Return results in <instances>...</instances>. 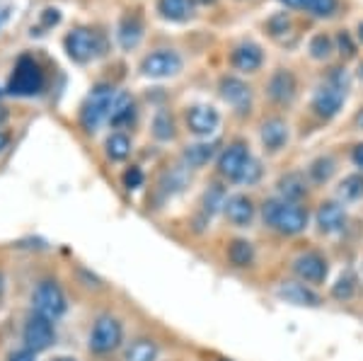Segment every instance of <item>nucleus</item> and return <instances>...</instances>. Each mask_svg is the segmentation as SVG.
<instances>
[{"instance_id":"nucleus-1","label":"nucleus","mask_w":363,"mask_h":361,"mask_svg":"<svg viewBox=\"0 0 363 361\" xmlns=\"http://www.w3.org/2000/svg\"><path fill=\"white\" fill-rule=\"evenodd\" d=\"M262 218L267 226H272L274 231L284 233V235H298L306 231L308 226V211L303 206H298L294 201L284 199H269L262 206Z\"/></svg>"},{"instance_id":"nucleus-2","label":"nucleus","mask_w":363,"mask_h":361,"mask_svg":"<svg viewBox=\"0 0 363 361\" xmlns=\"http://www.w3.org/2000/svg\"><path fill=\"white\" fill-rule=\"evenodd\" d=\"M114 87L109 85H97L90 92L87 102L83 104V112H80V124L85 126V131H95L99 124L109 116V107L114 102Z\"/></svg>"},{"instance_id":"nucleus-3","label":"nucleus","mask_w":363,"mask_h":361,"mask_svg":"<svg viewBox=\"0 0 363 361\" xmlns=\"http://www.w3.org/2000/svg\"><path fill=\"white\" fill-rule=\"evenodd\" d=\"M44 87V73L42 68L37 66V61L29 56H22L20 61H17L15 66V73L13 78H10V85L8 90L13 92V95H37L39 90Z\"/></svg>"},{"instance_id":"nucleus-4","label":"nucleus","mask_w":363,"mask_h":361,"mask_svg":"<svg viewBox=\"0 0 363 361\" xmlns=\"http://www.w3.org/2000/svg\"><path fill=\"white\" fill-rule=\"evenodd\" d=\"M121 337H124V330H121L119 320L112 316H102L92 328L90 349L95 354H109L121 345Z\"/></svg>"},{"instance_id":"nucleus-5","label":"nucleus","mask_w":363,"mask_h":361,"mask_svg":"<svg viewBox=\"0 0 363 361\" xmlns=\"http://www.w3.org/2000/svg\"><path fill=\"white\" fill-rule=\"evenodd\" d=\"M32 304H34V311H37L39 316L51 320V318L63 316V311H66V296H63V291L58 284L42 282L37 287V291H34Z\"/></svg>"},{"instance_id":"nucleus-6","label":"nucleus","mask_w":363,"mask_h":361,"mask_svg":"<svg viewBox=\"0 0 363 361\" xmlns=\"http://www.w3.org/2000/svg\"><path fill=\"white\" fill-rule=\"evenodd\" d=\"M66 51H68V56L78 63L90 61L92 56L99 54L97 34L90 32V29H73L66 37Z\"/></svg>"},{"instance_id":"nucleus-7","label":"nucleus","mask_w":363,"mask_h":361,"mask_svg":"<svg viewBox=\"0 0 363 361\" xmlns=\"http://www.w3.org/2000/svg\"><path fill=\"white\" fill-rule=\"evenodd\" d=\"M140 71H143V75H148V78H167V75L182 71V58L169 49L155 51V54L143 58Z\"/></svg>"},{"instance_id":"nucleus-8","label":"nucleus","mask_w":363,"mask_h":361,"mask_svg":"<svg viewBox=\"0 0 363 361\" xmlns=\"http://www.w3.org/2000/svg\"><path fill=\"white\" fill-rule=\"evenodd\" d=\"M25 342H27V349H32V352H44V349H49L51 342H54V325H51V320L39 316V313L29 318L27 328H25Z\"/></svg>"},{"instance_id":"nucleus-9","label":"nucleus","mask_w":363,"mask_h":361,"mask_svg":"<svg viewBox=\"0 0 363 361\" xmlns=\"http://www.w3.org/2000/svg\"><path fill=\"white\" fill-rule=\"evenodd\" d=\"M294 272L303 282L320 284L327 277V262L320 252H303L294 260Z\"/></svg>"},{"instance_id":"nucleus-10","label":"nucleus","mask_w":363,"mask_h":361,"mask_svg":"<svg viewBox=\"0 0 363 361\" xmlns=\"http://www.w3.org/2000/svg\"><path fill=\"white\" fill-rule=\"evenodd\" d=\"M218 121L220 116L216 112L213 107H206V104H196V107H191L189 112H186V124H189V129L196 133V136H208V133H213L218 129Z\"/></svg>"},{"instance_id":"nucleus-11","label":"nucleus","mask_w":363,"mask_h":361,"mask_svg":"<svg viewBox=\"0 0 363 361\" xmlns=\"http://www.w3.org/2000/svg\"><path fill=\"white\" fill-rule=\"evenodd\" d=\"M342 104H344V90H342V87H337V85L320 87V90L315 92V97H313V109L320 116H325V119H332V116L342 109Z\"/></svg>"},{"instance_id":"nucleus-12","label":"nucleus","mask_w":363,"mask_h":361,"mask_svg":"<svg viewBox=\"0 0 363 361\" xmlns=\"http://www.w3.org/2000/svg\"><path fill=\"white\" fill-rule=\"evenodd\" d=\"M347 226V211H344L342 204L337 201H325L318 209V228L325 235H335V233L344 231Z\"/></svg>"},{"instance_id":"nucleus-13","label":"nucleus","mask_w":363,"mask_h":361,"mask_svg":"<svg viewBox=\"0 0 363 361\" xmlns=\"http://www.w3.org/2000/svg\"><path fill=\"white\" fill-rule=\"evenodd\" d=\"M277 296L286 304H294V306H310V308H318L322 304V299L315 294L313 289L306 287V284H298V282H286L281 284L277 289Z\"/></svg>"},{"instance_id":"nucleus-14","label":"nucleus","mask_w":363,"mask_h":361,"mask_svg":"<svg viewBox=\"0 0 363 361\" xmlns=\"http://www.w3.org/2000/svg\"><path fill=\"white\" fill-rule=\"evenodd\" d=\"M247 160H250L247 148H245L242 143H233V145H228V148L223 150V155H220L218 170H220V174H225L228 179H235L238 182L240 172L245 170Z\"/></svg>"},{"instance_id":"nucleus-15","label":"nucleus","mask_w":363,"mask_h":361,"mask_svg":"<svg viewBox=\"0 0 363 361\" xmlns=\"http://www.w3.org/2000/svg\"><path fill=\"white\" fill-rule=\"evenodd\" d=\"M223 213L230 223L250 226L252 218H255V204H252L250 196H245V194H233V196H228L223 204Z\"/></svg>"},{"instance_id":"nucleus-16","label":"nucleus","mask_w":363,"mask_h":361,"mask_svg":"<svg viewBox=\"0 0 363 361\" xmlns=\"http://www.w3.org/2000/svg\"><path fill=\"white\" fill-rule=\"evenodd\" d=\"M220 97H223L228 104H233L235 109H240V112H245V109L250 107L252 92H250V87L242 83V80L223 78V80H220Z\"/></svg>"},{"instance_id":"nucleus-17","label":"nucleus","mask_w":363,"mask_h":361,"mask_svg":"<svg viewBox=\"0 0 363 361\" xmlns=\"http://www.w3.org/2000/svg\"><path fill=\"white\" fill-rule=\"evenodd\" d=\"M289 141V126L284 119H269L262 124V143L267 145L272 153L281 150Z\"/></svg>"},{"instance_id":"nucleus-18","label":"nucleus","mask_w":363,"mask_h":361,"mask_svg":"<svg viewBox=\"0 0 363 361\" xmlns=\"http://www.w3.org/2000/svg\"><path fill=\"white\" fill-rule=\"evenodd\" d=\"M269 97L277 102H291L296 97V78L289 71H279L269 80Z\"/></svg>"},{"instance_id":"nucleus-19","label":"nucleus","mask_w":363,"mask_h":361,"mask_svg":"<svg viewBox=\"0 0 363 361\" xmlns=\"http://www.w3.org/2000/svg\"><path fill=\"white\" fill-rule=\"evenodd\" d=\"M233 66L242 73H255L262 66V49L257 44H240L233 51Z\"/></svg>"},{"instance_id":"nucleus-20","label":"nucleus","mask_w":363,"mask_h":361,"mask_svg":"<svg viewBox=\"0 0 363 361\" xmlns=\"http://www.w3.org/2000/svg\"><path fill=\"white\" fill-rule=\"evenodd\" d=\"M279 194L284 201H301L303 196L308 194V187H306V177L301 172H291L286 177L279 179Z\"/></svg>"},{"instance_id":"nucleus-21","label":"nucleus","mask_w":363,"mask_h":361,"mask_svg":"<svg viewBox=\"0 0 363 361\" xmlns=\"http://www.w3.org/2000/svg\"><path fill=\"white\" fill-rule=\"evenodd\" d=\"M109 124L112 126H121V124H128L133 119V97L128 92H116L114 95V102L109 107Z\"/></svg>"},{"instance_id":"nucleus-22","label":"nucleus","mask_w":363,"mask_h":361,"mask_svg":"<svg viewBox=\"0 0 363 361\" xmlns=\"http://www.w3.org/2000/svg\"><path fill=\"white\" fill-rule=\"evenodd\" d=\"M140 37H143V22L136 15H126L119 25V44L124 49H133V46H138Z\"/></svg>"},{"instance_id":"nucleus-23","label":"nucleus","mask_w":363,"mask_h":361,"mask_svg":"<svg viewBox=\"0 0 363 361\" xmlns=\"http://www.w3.org/2000/svg\"><path fill=\"white\" fill-rule=\"evenodd\" d=\"M157 8H160L162 17H167V20H172V22H184V20H189V15H191L189 0H160Z\"/></svg>"},{"instance_id":"nucleus-24","label":"nucleus","mask_w":363,"mask_h":361,"mask_svg":"<svg viewBox=\"0 0 363 361\" xmlns=\"http://www.w3.org/2000/svg\"><path fill=\"white\" fill-rule=\"evenodd\" d=\"M228 260L235 267H250L255 262V248L247 240H233L228 248Z\"/></svg>"},{"instance_id":"nucleus-25","label":"nucleus","mask_w":363,"mask_h":361,"mask_svg":"<svg viewBox=\"0 0 363 361\" xmlns=\"http://www.w3.org/2000/svg\"><path fill=\"white\" fill-rule=\"evenodd\" d=\"M157 347L150 340H136L126 349V361H155Z\"/></svg>"},{"instance_id":"nucleus-26","label":"nucleus","mask_w":363,"mask_h":361,"mask_svg":"<svg viewBox=\"0 0 363 361\" xmlns=\"http://www.w3.org/2000/svg\"><path fill=\"white\" fill-rule=\"evenodd\" d=\"M213 153H216V143H196L184 150V160L191 167H201L213 158Z\"/></svg>"},{"instance_id":"nucleus-27","label":"nucleus","mask_w":363,"mask_h":361,"mask_svg":"<svg viewBox=\"0 0 363 361\" xmlns=\"http://www.w3.org/2000/svg\"><path fill=\"white\" fill-rule=\"evenodd\" d=\"M337 191H339V196H342L344 201L361 199V196H363V174H349V177H344Z\"/></svg>"},{"instance_id":"nucleus-28","label":"nucleus","mask_w":363,"mask_h":361,"mask_svg":"<svg viewBox=\"0 0 363 361\" xmlns=\"http://www.w3.org/2000/svg\"><path fill=\"white\" fill-rule=\"evenodd\" d=\"M332 296L337 301H351L356 296V277L351 272H344L342 277L337 279V284L332 287Z\"/></svg>"},{"instance_id":"nucleus-29","label":"nucleus","mask_w":363,"mask_h":361,"mask_svg":"<svg viewBox=\"0 0 363 361\" xmlns=\"http://www.w3.org/2000/svg\"><path fill=\"white\" fill-rule=\"evenodd\" d=\"M128 153H131V141L124 136V133H114V136H109L107 141V155L112 160H124L128 158Z\"/></svg>"},{"instance_id":"nucleus-30","label":"nucleus","mask_w":363,"mask_h":361,"mask_svg":"<svg viewBox=\"0 0 363 361\" xmlns=\"http://www.w3.org/2000/svg\"><path fill=\"white\" fill-rule=\"evenodd\" d=\"M310 177L315 179V182H327V179L335 174V160L332 158H318L313 162V165L308 167Z\"/></svg>"},{"instance_id":"nucleus-31","label":"nucleus","mask_w":363,"mask_h":361,"mask_svg":"<svg viewBox=\"0 0 363 361\" xmlns=\"http://www.w3.org/2000/svg\"><path fill=\"white\" fill-rule=\"evenodd\" d=\"M153 133H155V138H160V141H169V138L174 136L172 116L167 112H157L155 121H153Z\"/></svg>"},{"instance_id":"nucleus-32","label":"nucleus","mask_w":363,"mask_h":361,"mask_svg":"<svg viewBox=\"0 0 363 361\" xmlns=\"http://www.w3.org/2000/svg\"><path fill=\"white\" fill-rule=\"evenodd\" d=\"M310 54L315 58H327L332 54V39L327 37V34H318V37H313V42H310Z\"/></svg>"},{"instance_id":"nucleus-33","label":"nucleus","mask_w":363,"mask_h":361,"mask_svg":"<svg viewBox=\"0 0 363 361\" xmlns=\"http://www.w3.org/2000/svg\"><path fill=\"white\" fill-rule=\"evenodd\" d=\"M259 177H262V165H259V162H257L255 158H250V160H247V165H245V170L240 172L238 182H242V184H255Z\"/></svg>"},{"instance_id":"nucleus-34","label":"nucleus","mask_w":363,"mask_h":361,"mask_svg":"<svg viewBox=\"0 0 363 361\" xmlns=\"http://www.w3.org/2000/svg\"><path fill=\"white\" fill-rule=\"evenodd\" d=\"M308 10H313V13L320 15V17H327L337 10V0H313Z\"/></svg>"},{"instance_id":"nucleus-35","label":"nucleus","mask_w":363,"mask_h":361,"mask_svg":"<svg viewBox=\"0 0 363 361\" xmlns=\"http://www.w3.org/2000/svg\"><path fill=\"white\" fill-rule=\"evenodd\" d=\"M143 184V172L140 167H131V170L124 172V187L126 189H138Z\"/></svg>"},{"instance_id":"nucleus-36","label":"nucleus","mask_w":363,"mask_h":361,"mask_svg":"<svg viewBox=\"0 0 363 361\" xmlns=\"http://www.w3.org/2000/svg\"><path fill=\"white\" fill-rule=\"evenodd\" d=\"M289 27H291V20L286 15H277V17H272V20H269V32H272V34H284Z\"/></svg>"},{"instance_id":"nucleus-37","label":"nucleus","mask_w":363,"mask_h":361,"mask_svg":"<svg viewBox=\"0 0 363 361\" xmlns=\"http://www.w3.org/2000/svg\"><path fill=\"white\" fill-rule=\"evenodd\" d=\"M337 44H339V51H342V56H354V44H351V39H349V34L347 32H342L337 37Z\"/></svg>"},{"instance_id":"nucleus-38","label":"nucleus","mask_w":363,"mask_h":361,"mask_svg":"<svg viewBox=\"0 0 363 361\" xmlns=\"http://www.w3.org/2000/svg\"><path fill=\"white\" fill-rule=\"evenodd\" d=\"M58 20H61V15H58V10H44V15H42V22L46 27H51V25H58Z\"/></svg>"},{"instance_id":"nucleus-39","label":"nucleus","mask_w":363,"mask_h":361,"mask_svg":"<svg viewBox=\"0 0 363 361\" xmlns=\"http://www.w3.org/2000/svg\"><path fill=\"white\" fill-rule=\"evenodd\" d=\"M10 361H34V352L32 349H20L10 357Z\"/></svg>"},{"instance_id":"nucleus-40","label":"nucleus","mask_w":363,"mask_h":361,"mask_svg":"<svg viewBox=\"0 0 363 361\" xmlns=\"http://www.w3.org/2000/svg\"><path fill=\"white\" fill-rule=\"evenodd\" d=\"M351 158H354L356 167H361V170H363V143L356 145V148H354V153H351Z\"/></svg>"},{"instance_id":"nucleus-41","label":"nucleus","mask_w":363,"mask_h":361,"mask_svg":"<svg viewBox=\"0 0 363 361\" xmlns=\"http://www.w3.org/2000/svg\"><path fill=\"white\" fill-rule=\"evenodd\" d=\"M286 5H291V8H310V3L313 0H284Z\"/></svg>"},{"instance_id":"nucleus-42","label":"nucleus","mask_w":363,"mask_h":361,"mask_svg":"<svg viewBox=\"0 0 363 361\" xmlns=\"http://www.w3.org/2000/svg\"><path fill=\"white\" fill-rule=\"evenodd\" d=\"M8 145H10V136L5 131H0V153H3V150L8 148Z\"/></svg>"},{"instance_id":"nucleus-43","label":"nucleus","mask_w":363,"mask_h":361,"mask_svg":"<svg viewBox=\"0 0 363 361\" xmlns=\"http://www.w3.org/2000/svg\"><path fill=\"white\" fill-rule=\"evenodd\" d=\"M5 119H8V109H5L3 104H0V124H3Z\"/></svg>"},{"instance_id":"nucleus-44","label":"nucleus","mask_w":363,"mask_h":361,"mask_svg":"<svg viewBox=\"0 0 363 361\" xmlns=\"http://www.w3.org/2000/svg\"><path fill=\"white\" fill-rule=\"evenodd\" d=\"M356 126H359V129H363V109L359 114H356Z\"/></svg>"},{"instance_id":"nucleus-45","label":"nucleus","mask_w":363,"mask_h":361,"mask_svg":"<svg viewBox=\"0 0 363 361\" xmlns=\"http://www.w3.org/2000/svg\"><path fill=\"white\" fill-rule=\"evenodd\" d=\"M3 291H5V282H3V274H0V299H3Z\"/></svg>"},{"instance_id":"nucleus-46","label":"nucleus","mask_w":363,"mask_h":361,"mask_svg":"<svg viewBox=\"0 0 363 361\" xmlns=\"http://www.w3.org/2000/svg\"><path fill=\"white\" fill-rule=\"evenodd\" d=\"M196 3H201V5H208V3H216V0H196Z\"/></svg>"},{"instance_id":"nucleus-47","label":"nucleus","mask_w":363,"mask_h":361,"mask_svg":"<svg viewBox=\"0 0 363 361\" xmlns=\"http://www.w3.org/2000/svg\"><path fill=\"white\" fill-rule=\"evenodd\" d=\"M359 37H361V42H363V22L359 25Z\"/></svg>"},{"instance_id":"nucleus-48","label":"nucleus","mask_w":363,"mask_h":361,"mask_svg":"<svg viewBox=\"0 0 363 361\" xmlns=\"http://www.w3.org/2000/svg\"><path fill=\"white\" fill-rule=\"evenodd\" d=\"M359 75H361V78H363V63H361V68H359Z\"/></svg>"},{"instance_id":"nucleus-49","label":"nucleus","mask_w":363,"mask_h":361,"mask_svg":"<svg viewBox=\"0 0 363 361\" xmlns=\"http://www.w3.org/2000/svg\"><path fill=\"white\" fill-rule=\"evenodd\" d=\"M56 361H75V359H56Z\"/></svg>"},{"instance_id":"nucleus-50","label":"nucleus","mask_w":363,"mask_h":361,"mask_svg":"<svg viewBox=\"0 0 363 361\" xmlns=\"http://www.w3.org/2000/svg\"><path fill=\"white\" fill-rule=\"evenodd\" d=\"M0 95H3V92H0Z\"/></svg>"},{"instance_id":"nucleus-51","label":"nucleus","mask_w":363,"mask_h":361,"mask_svg":"<svg viewBox=\"0 0 363 361\" xmlns=\"http://www.w3.org/2000/svg\"><path fill=\"white\" fill-rule=\"evenodd\" d=\"M223 361H225V359H223Z\"/></svg>"}]
</instances>
